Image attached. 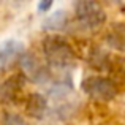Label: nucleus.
Returning <instances> with one entry per match:
<instances>
[{
    "label": "nucleus",
    "instance_id": "1",
    "mask_svg": "<svg viewBox=\"0 0 125 125\" xmlns=\"http://www.w3.org/2000/svg\"><path fill=\"white\" fill-rule=\"evenodd\" d=\"M43 55L52 70L63 71L71 67L73 49L60 37H48L43 41Z\"/></svg>",
    "mask_w": 125,
    "mask_h": 125
},
{
    "label": "nucleus",
    "instance_id": "2",
    "mask_svg": "<svg viewBox=\"0 0 125 125\" xmlns=\"http://www.w3.org/2000/svg\"><path fill=\"white\" fill-rule=\"evenodd\" d=\"M25 54V46L19 40L10 38L0 44V71L11 68L16 62H21L22 55Z\"/></svg>",
    "mask_w": 125,
    "mask_h": 125
},
{
    "label": "nucleus",
    "instance_id": "3",
    "mask_svg": "<svg viewBox=\"0 0 125 125\" xmlns=\"http://www.w3.org/2000/svg\"><path fill=\"white\" fill-rule=\"evenodd\" d=\"M21 65H22V70H24V74L27 79H30L32 83H37V84H43L49 79V73H48V68L46 65L40 63L37 57L33 54H24L21 59Z\"/></svg>",
    "mask_w": 125,
    "mask_h": 125
},
{
    "label": "nucleus",
    "instance_id": "4",
    "mask_svg": "<svg viewBox=\"0 0 125 125\" xmlns=\"http://www.w3.org/2000/svg\"><path fill=\"white\" fill-rule=\"evenodd\" d=\"M76 18L84 27H94V25L100 24L103 14L98 10V6L95 3L89 2H81L76 3Z\"/></svg>",
    "mask_w": 125,
    "mask_h": 125
},
{
    "label": "nucleus",
    "instance_id": "5",
    "mask_svg": "<svg viewBox=\"0 0 125 125\" xmlns=\"http://www.w3.org/2000/svg\"><path fill=\"white\" fill-rule=\"evenodd\" d=\"M48 111V101L40 94H30L25 101V113L33 119H41Z\"/></svg>",
    "mask_w": 125,
    "mask_h": 125
},
{
    "label": "nucleus",
    "instance_id": "6",
    "mask_svg": "<svg viewBox=\"0 0 125 125\" xmlns=\"http://www.w3.org/2000/svg\"><path fill=\"white\" fill-rule=\"evenodd\" d=\"M21 89H22V74H16V76L10 78L3 83V85L0 87V97L5 101L11 103L16 100Z\"/></svg>",
    "mask_w": 125,
    "mask_h": 125
},
{
    "label": "nucleus",
    "instance_id": "7",
    "mask_svg": "<svg viewBox=\"0 0 125 125\" xmlns=\"http://www.w3.org/2000/svg\"><path fill=\"white\" fill-rule=\"evenodd\" d=\"M67 22V13L63 10H59V11L52 13L44 22H43V29L44 30H59L62 29Z\"/></svg>",
    "mask_w": 125,
    "mask_h": 125
},
{
    "label": "nucleus",
    "instance_id": "8",
    "mask_svg": "<svg viewBox=\"0 0 125 125\" xmlns=\"http://www.w3.org/2000/svg\"><path fill=\"white\" fill-rule=\"evenodd\" d=\"M2 120H3V125H27L19 114H14V113H3Z\"/></svg>",
    "mask_w": 125,
    "mask_h": 125
},
{
    "label": "nucleus",
    "instance_id": "9",
    "mask_svg": "<svg viewBox=\"0 0 125 125\" xmlns=\"http://www.w3.org/2000/svg\"><path fill=\"white\" fill-rule=\"evenodd\" d=\"M52 6V2L51 0H48V2H40L38 3V11H41V13H46L49 8Z\"/></svg>",
    "mask_w": 125,
    "mask_h": 125
}]
</instances>
